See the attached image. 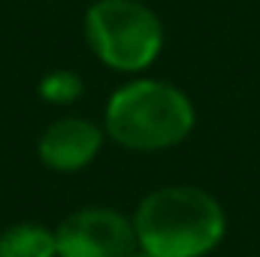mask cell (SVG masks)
Segmentation results:
<instances>
[{
	"mask_svg": "<svg viewBox=\"0 0 260 257\" xmlns=\"http://www.w3.org/2000/svg\"><path fill=\"white\" fill-rule=\"evenodd\" d=\"M103 142H106L103 124L82 115H64L43 130L37 142V157L52 173H79L97 160Z\"/></svg>",
	"mask_w": 260,
	"mask_h": 257,
	"instance_id": "5",
	"label": "cell"
},
{
	"mask_svg": "<svg viewBox=\"0 0 260 257\" xmlns=\"http://www.w3.org/2000/svg\"><path fill=\"white\" fill-rule=\"evenodd\" d=\"M37 94L43 103H52V106H70L76 103L82 94H85V82L79 73L73 70H52L40 79L37 85Z\"/></svg>",
	"mask_w": 260,
	"mask_h": 257,
	"instance_id": "7",
	"label": "cell"
},
{
	"mask_svg": "<svg viewBox=\"0 0 260 257\" xmlns=\"http://www.w3.org/2000/svg\"><path fill=\"white\" fill-rule=\"evenodd\" d=\"M197 124L194 100L164 79H130L118 85L103 106L106 139L127 151H170L182 145Z\"/></svg>",
	"mask_w": 260,
	"mask_h": 257,
	"instance_id": "2",
	"label": "cell"
},
{
	"mask_svg": "<svg viewBox=\"0 0 260 257\" xmlns=\"http://www.w3.org/2000/svg\"><path fill=\"white\" fill-rule=\"evenodd\" d=\"M127 257H151V254H145V251H142V248H133V251H130Z\"/></svg>",
	"mask_w": 260,
	"mask_h": 257,
	"instance_id": "8",
	"label": "cell"
},
{
	"mask_svg": "<svg viewBox=\"0 0 260 257\" xmlns=\"http://www.w3.org/2000/svg\"><path fill=\"white\" fill-rule=\"evenodd\" d=\"M0 257H58L55 230L37 221H18L0 230Z\"/></svg>",
	"mask_w": 260,
	"mask_h": 257,
	"instance_id": "6",
	"label": "cell"
},
{
	"mask_svg": "<svg viewBox=\"0 0 260 257\" xmlns=\"http://www.w3.org/2000/svg\"><path fill=\"white\" fill-rule=\"evenodd\" d=\"M130 218L136 248L151 257H206L227 236L224 206L197 185L154 188Z\"/></svg>",
	"mask_w": 260,
	"mask_h": 257,
	"instance_id": "1",
	"label": "cell"
},
{
	"mask_svg": "<svg viewBox=\"0 0 260 257\" xmlns=\"http://www.w3.org/2000/svg\"><path fill=\"white\" fill-rule=\"evenodd\" d=\"M58 257H127L136 248L133 218L109 206H85L55 227Z\"/></svg>",
	"mask_w": 260,
	"mask_h": 257,
	"instance_id": "4",
	"label": "cell"
},
{
	"mask_svg": "<svg viewBox=\"0 0 260 257\" xmlns=\"http://www.w3.org/2000/svg\"><path fill=\"white\" fill-rule=\"evenodd\" d=\"M82 27L94 58L124 76L145 73L167 43L160 15L142 0H94Z\"/></svg>",
	"mask_w": 260,
	"mask_h": 257,
	"instance_id": "3",
	"label": "cell"
}]
</instances>
